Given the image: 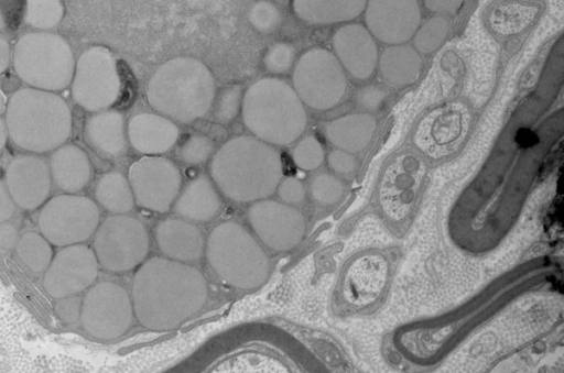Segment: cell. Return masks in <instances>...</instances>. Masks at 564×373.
Here are the masks:
<instances>
[{"label": "cell", "instance_id": "6da1fadb", "mask_svg": "<svg viewBox=\"0 0 564 373\" xmlns=\"http://www.w3.org/2000/svg\"><path fill=\"white\" fill-rule=\"evenodd\" d=\"M205 276L188 263L154 256L137 270L131 288L138 321L153 331H169L195 316L206 304Z\"/></svg>", "mask_w": 564, "mask_h": 373}, {"label": "cell", "instance_id": "7a4b0ae2", "mask_svg": "<svg viewBox=\"0 0 564 373\" xmlns=\"http://www.w3.org/2000/svg\"><path fill=\"white\" fill-rule=\"evenodd\" d=\"M210 175L230 200L253 202L275 191L283 167L280 154L271 144L256 136L240 135L215 153Z\"/></svg>", "mask_w": 564, "mask_h": 373}, {"label": "cell", "instance_id": "3957f363", "mask_svg": "<svg viewBox=\"0 0 564 373\" xmlns=\"http://www.w3.org/2000/svg\"><path fill=\"white\" fill-rule=\"evenodd\" d=\"M6 127L17 146L44 153L57 149L69 139L72 111L54 91L22 88L7 103Z\"/></svg>", "mask_w": 564, "mask_h": 373}, {"label": "cell", "instance_id": "277c9868", "mask_svg": "<svg viewBox=\"0 0 564 373\" xmlns=\"http://www.w3.org/2000/svg\"><path fill=\"white\" fill-rule=\"evenodd\" d=\"M215 79L207 66L193 57H176L151 76L147 98L155 110L182 123L204 117L215 100Z\"/></svg>", "mask_w": 564, "mask_h": 373}, {"label": "cell", "instance_id": "5b68a950", "mask_svg": "<svg viewBox=\"0 0 564 373\" xmlns=\"http://www.w3.org/2000/svg\"><path fill=\"white\" fill-rule=\"evenodd\" d=\"M246 128L271 145H286L299 139L307 117L293 87L282 79L267 77L253 83L241 100Z\"/></svg>", "mask_w": 564, "mask_h": 373}, {"label": "cell", "instance_id": "8992f818", "mask_svg": "<svg viewBox=\"0 0 564 373\" xmlns=\"http://www.w3.org/2000/svg\"><path fill=\"white\" fill-rule=\"evenodd\" d=\"M205 254L212 270L238 289L258 288L270 273L269 257L262 246L235 221L221 222L210 231Z\"/></svg>", "mask_w": 564, "mask_h": 373}, {"label": "cell", "instance_id": "52a82bcc", "mask_svg": "<svg viewBox=\"0 0 564 373\" xmlns=\"http://www.w3.org/2000/svg\"><path fill=\"white\" fill-rule=\"evenodd\" d=\"M75 63L69 44L48 32L22 35L12 51V64L19 78L42 90L57 91L68 87Z\"/></svg>", "mask_w": 564, "mask_h": 373}, {"label": "cell", "instance_id": "ba28073f", "mask_svg": "<svg viewBox=\"0 0 564 373\" xmlns=\"http://www.w3.org/2000/svg\"><path fill=\"white\" fill-rule=\"evenodd\" d=\"M149 234L134 217L118 213L107 217L94 233L93 250L99 265L111 273L139 266L149 252Z\"/></svg>", "mask_w": 564, "mask_h": 373}, {"label": "cell", "instance_id": "9c48e42d", "mask_svg": "<svg viewBox=\"0 0 564 373\" xmlns=\"http://www.w3.org/2000/svg\"><path fill=\"white\" fill-rule=\"evenodd\" d=\"M100 223L98 206L90 198L62 194L46 200L39 213L40 233L54 246L88 240Z\"/></svg>", "mask_w": 564, "mask_h": 373}, {"label": "cell", "instance_id": "30bf717a", "mask_svg": "<svg viewBox=\"0 0 564 373\" xmlns=\"http://www.w3.org/2000/svg\"><path fill=\"white\" fill-rule=\"evenodd\" d=\"M293 89L306 106L326 110L344 97L347 79L337 57L328 50L314 47L306 51L295 64Z\"/></svg>", "mask_w": 564, "mask_h": 373}, {"label": "cell", "instance_id": "8fae6325", "mask_svg": "<svg viewBox=\"0 0 564 373\" xmlns=\"http://www.w3.org/2000/svg\"><path fill=\"white\" fill-rule=\"evenodd\" d=\"M74 101L98 112L111 107L120 94V77L111 52L104 46L86 50L75 63L70 81Z\"/></svg>", "mask_w": 564, "mask_h": 373}, {"label": "cell", "instance_id": "7c38bea8", "mask_svg": "<svg viewBox=\"0 0 564 373\" xmlns=\"http://www.w3.org/2000/svg\"><path fill=\"white\" fill-rule=\"evenodd\" d=\"M134 317L131 296L124 287L101 281L93 284L83 297L80 323L98 340H113L124 334Z\"/></svg>", "mask_w": 564, "mask_h": 373}, {"label": "cell", "instance_id": "4fadbf2b", "mask_svg": "<svg viewBox=\"0 0 564 373\" xmlns=\"http://www.w3.org/2000/svg\"><path fill=\"white\" fill-rule=\"evenodd\" d=\"M128 180L138 206L166 212L180 194L182 176L170 160L147 155L130 166Z\"/></svg>", "mask_w": 564, "mask_h": 373}, {"label": "cell", "instance_id": "5bb4252c", "mask_svg": "<svg viewBox=\"0 0 564 373\" xmlns=\"http://www.w3.org/2000/svg\"><path fill=\"white\" fill-rule=\"evenodd\" d=\"M99 263L84 243L62 246L44 271L43 288L53 298L77 295L89 288L98 276Z\"/></svg>", "mask_w": 564, "mask_h": 373}, {"label": "cell", "instance_id": "9a60e30c", "mask_svg": "<svg viewBox=\"0 0 564 373\" xmlns=\"http://www.w3.org/2000/svg\"><path fill=\"white\" fill-rule=\"evenodd\" d=\"M248 222L269 249L285 252L296 246L305 233L303 215L289 204L261 199L247 210Z\"/></svg>", "mask_w": 564, "mask_h": 373}, {"label": "cell", "instance_id": "2e32d148", "mask_svg": "<svg viewBox=\"0 0 564 373\" xmlns=\"http://www.w3.org/2000/svg\"><path fill=\"white\" fill-rule=\"evenodd\" d=\"M365 21L372 36L387 44H403L421 23L417 0H367Z\"/></svg>", "mask_w": 564, "mask_h": 373}, {"label": "cell", "instance_id": "e0dca14e", "mask_svg": "<svg viewBox=\"0 0 564 373\" xmlns=\"http://www.w3.org/2000/svg\"><path fill=\"white\" fill-rule=\"evenodd\" d=\"M4 184L15 206L34 210L47 200L52 187L48 165L36 155H18L6 168Z\"/></svg>", "mask_w": 564, "mask_h": 373}, {"label": "cell", "instance_id": "ac0fdd59", "mask_svg": "<svg viewBox=\"0 0 564 373\" xmlns=\"http://www.w3.org/2000/svg\"><path fill=\"white\" fill-rule=\"evenodd\" d=\"M333 47L340 65L352 77L366 79L375 72L378 48L367 28L357 23L339 28L333 36Z\"/></svg>", "mask_w": 564, "mask_h": 373}, {"label": "cell", "instance_id": "d6986e66", "mask_svg": "<svg viewBox=\"0 0 564 373\" xmlns=\"http://www.w3.org/2000/svg\"><path fill=\"white\" fill-rule=\"evenodd\" d=\"M178 128L170 119L141 112L130 118L127 138L131 146L145 155H160L167 152L178 139Z\"/></svg>", "mask_w": 564, "mask_h": 373}, {"label": "cell", "instance_id": "ffe728a7", "mask_svg": "<svg viewBox=\"0 0 564 373\" xmlns=\"http://www.w3.org/2000/svg\"><path fill=\"white\" fill-rule=\"evenodd\" d=\"M154 235L159 249L169 259L189 263L203 255L204 237L191 221L182 218L163 219L156 224Z\"/></svg>", "mask_w": 564, "mask_h": 373}, {"label": "cell", "instance_id": "44dd1931", "mask_svg": "<svg viewBox=\"0 0 564 373\" xmlns=\"http://www.w3.org/2000/svg\"><path fill=\"white\" fill-rule=\"evenodd\" d=\"M84 136L88 145L106 157H118L128 147L124 117L116 110H101L85 123Z\"/></svg>", "mask_w": 564, "mask_h": 373}, {"label": "cell", "instance_id": "7402d4cb", "mask_svg": "<svg viewBox=\"0 0 564 373\" xmlns=\"http://www.w3.org/2000/svg\"><path fill=\"white\" fill-rule=\"evenodd\" d=\"M48 168L53 184L67 194L84 189L91 177L89 157L75 144H63L55 149L50 157Z\"/></svg>", "mask_w": 564, "mask_h": 373}, {"label": "cell", "instance_id": "603a6c76", "mask_svg": "<svg viewBox=\"0 0 564 373\" xmlns=\"http://www.w3.org/2000/svg\"><path fill=\"white\" fill-rule=\"evenodd\" d=\"M220 207L221 200L213 182L203 174L191 179L173 204L174 212L191 222L210 221Z\"/></svg>", "mask_w": 564, "mask_h": 373}, {"label": "cell", "instance_id": "cb8c5ba5", "mask_svg": "<svg viewBox=\"0 0 564 373\" xmlns=\"http://www.w3.org/2000/svg\"><path fill=\"white\" fill-rule=\"evenodd\" d=\"M367 0H292L295 14L311 24L346 22L365 10Z\"/></svg>", "mask_w": 564, "mask_h": 373}, {"label": "cell", "instance_id": "d4e9b609", "mask_svg": "<svg viewBox=\"0 0 564 373\" xmlns=\"http://www.w3.org/2000/svg\"><path fill=\"white\" fill-rule=\"evenodd\" d=\"M375 129L376 121L370 114L356 113L330 121L325 127V133L335 146L357 152L368 144Z\"/></svg>", "mask_w": 564, "mask_h": 373}, {"label": "cell", "instance_id": "484cf974", "mask_svg": "<svg viewBox=\"0 0 564 373\" xmlns=\"http://www.w3.org/2000/svg\"><path fill=\"white\" fill-rule=\"evenodd\" d=\"M380 73L393 85H409L416 80L422 68L419 52L411 45L387 47L379 59Z\"/></svg>", "mask_w": 564, "mask_h": 373}, {"label": "cell", "instance_id": "4316f807", "mask_svg": "<svg viewBox=\"0 0 564 373\" xmlns=\"http://www.w3.org/2000/svg\"><path fill=\"white\" fill-rule=\"evenodd\" d=\"M95 197L104 209L113 215L126 213L134 206L129 180L119 172H107L98 178Z\"/></svg>", "mask_w": 564, "mask_h": 373}, {"label": "cell", "instance_id": "83f0119b", "mask_svg": "<svg viewBox=\"0 0 564 373\" xmlns=\"http://www.w3.org/2000/svg\"><path fill=\"white\" fill-rule=\"evenodd\" d=\"M21 262L34 273L44 272L53 259L52 244L41 233H23L15 245Z\"/></svg>", "mask_w": 564, "mask_h": 373}, {"label": "cell", "instance_id": "f1b7e54d", "mask_svg": "<svg viewBox=\"0 0 564 373\" xmlns=\"http://www.w3.org/2000/svg\"><path fill=\"white\" fill-rule=\"evenodd\" d=\"M62 0H26L24 21L32 28L48 30L63 19Z\"/></svg>", "mask_w": 564, "mask_h": 373}, {"label": "cell", "instance_id": "f546056e", "mask_svg": "<svg viewBox=\"0 0 564 373\" xmlns=\"http://www.w3.org/2000/svg\"><path fill=\"white\" fill-rule=\"evenodd\" d=\"M449 31V21L443 15L429 19L414 33V48L423 54L435 51L445 40Z\"/></svg>", "mask_w": 564, "mask_h": 373}, {"label": "cell", "instance_id": "4dcf8cb0", "mask_svg": "<svg viewBox=\"0 0 564 373\" xmlns=\"http://www.w3.org/2000/svg\"><path fill=\"white\" fill-rule=\"evenodd\" d=\"M213 152L214 142L209 138L193 134L180 146L178 157L185 164L197 165L206 162Z\"/></svg>", "mask_w": 564, "mask_h": 373}, {"label": "cell", "instance_id": "1f68e13d", "mask_svg": "<svg viewBox=\"0 0 564 373\" xmlns=\"http://www.w3.org/2000/svg\"><path fill=\"white\" fill-rule=\"evenodd\" d=\"M294 164L304 171L317 168L324 161V151L317 139L306 136L302 139L293 150Z\"/></svg>", "mask_w": 564, "mask_h": 373}, {"label": "cell", "instance_id": "d6a6232c", "mask_svg": "<svg viewBox=\"0 0 564 373\" xmlns=\"http://www.w3.org/2000/svg\"><path fill=\"white\" fill-rule=\"evenodd\" d=\"M241 87L239 85H231L221 89L216 98L215 119L221 123L232 121L241 108Z\"/></svg>", "mask_w": 564, "mask_h": 373}, {"label": "cell", "instance_id": "836d02e7", "mask_svg": "<svg viewBox=\"0 0 564 373\" xmlns=\"http://www.w3.org/2000/svg\"><path fill=\"white\" fill-rule=\"evenodd\" d=\"M341 193V183L329 174H319L315 176L310 184L312 198L322 205H329L337 201Z\"/></svg>", "mask_w": 564, "mask_h": 373}, {"label": "cell", "instance_id": "e575fe53", "mask_svg": "<svg viewBox=\"0 0 564 373\" xmlns=\"http://www.w3.org/2000/svg\"><path fill=\"white\" fill-rule=\"evenodd\" d=\"M252 26L263 33L273 31L281 21L279 9L269 1H258L249 10Z\"/></svg>", "mask_w": 564, "mask_h": 373}, {"label": "cell", "instance_id": "d590c367", "mask_svg": "<svg viewBox=\"0 0 564 373\" xmlns=\"http://www.w3.org/2000/svg\"><path fill=\"white\" fill-rule=\"evenodd\" d=\"M295 59V50L286 43H278L271 46L264 55L263 64L272 74L286 73Z\"/></svg>", "mask_w": 564, "mask_h": 373}, {"label": "cell", "instance_id": "8d00e7d4", "mask_svg": "<svg viewBox=\"0 0 564 373\" xmlns=\"http://www.w3.org/2000/svg\"><path fill=\"white\" fill-rule=\"evenodd\" d=\"M83 298L77 295L58 298L54 311L66 325H74L80 319Z\"/></svg>", "mask_w": 564, "mask_h": 373}, {"label": "cell", "instance_id": "74e56055", "mask_svg": "<svg viewBox=\"0 0 564 373\" xmlns=\"http://www.w3.org/2000/svg\"><path fill=\"white\" fill-rule=\"evenodd\" d=\"M278 195L285 204L301 202L305 196L303 184L295 177H286L278 185Z\"/></svg>", "mask_w": 564, "mask_h": 373}, {"label": "cell", "instance_id": "f35d334b", "mask_svg": "<svg viewBox=\"0 0 564 373\" xmlns=\"http://www.w3.org/2000/svg\"><path fill=\"white\" fill-rule=\"evenodd\" d=\"M386 96L379 87L366 86L357 94V105L365 110L375 111L383 105Z\"/></svg>", "mask_w": 564, "mask_h": 373}, {"label": "cell", "instance_id": "ab89813d", "mask_svg": "<svg viewBox=\"0 0 564 373\" xmlns=\"http://www.w3.org/2000/svg\"><path fill=\"white\" fill-rule=\"evenodd\" d=\"M328 164L338 173H349L355 167V160L344 151H333L328 155Z\"/></svg>", "mask_w": 564, "mask_h": 373}, {"label": "cell", "instance_id": "60d3db41", "mask_svg": "<svg viewBox=\"0 0 564 373\" xmlns=\"http://www.w3.org/2000/svg\"><path fill=\"white\" fill-rule=\"evenodd\" d=\"M17 227L11 222H0V248L11 250L15 248L19 240Z\"/></svg>", "mask_w": 564, "mask_h": 373}, {"label": "cell", "instance_id": "b9f144b4", "mask_svg": "<svg viewBox=\"0 0 564 373\" xmlns=\"http://www.w3.org/2000/svg\"><path fill=\"white\" fill-rule=\"evenodd\" d=\"M15 210V204L13 202L7 186L0 180V222L9 220Z\"/></svg>", "mask_w": 564, "mask_h": 373}, {"label": "cell", "instance_id": "7bdbcfd3", "mask_svg": "<svg viewBox=\"0 0 564 373\" xmlns=\"http://www.w3.org/2000/svg\"><path fill=\"white\" fill-rule=\"evenodd\" d=\"M464 0H424L426 8L438 13H455Z\"/></svg>", "mask_w": 564, "mask_h": 373}, {"label": "cell", "instance_id": "ee69618b", "mask_svg": "<svg viewBox=\"0 0 564 373\" xmlns=\"http://www.w3.org/2000/svg\"><path fill=\"white\" fill-rule=\"evenodd\" d=\"M12 61V51L9 42L0 36V74H3Z\"/></svg>", "mask_w": 564, "mask_h": 373}, {"label": "cell", "instance_id": "f6af8a7d", "mask_svg": "<svg viewBox=\"0 0 564 373\" xmlns=\"http://www.w3.org/2000/svg\"><path fill=\"white\" fill-rule=\"evenodd\" d=\"M8 139L6 122L0 119V150L4 146Z\"/></svg>", "mask_w": 564, "mask_h": 373}, {"label": "cell", "instance_id": "bcb514c9", "mask_svg": "<svg viewBox=\"0 0 564 373\" xmlns=\"http://www.w3.org/2000/svg\"><path fill=\"white\" fill-rule=\"evenodd\" d=\"M519 136H520L519 142L521 144L529 145V144H531L533 142V135L531 133H529V132H525V133L520 132Z\"/></svg>", "mask_w": 564, "mask_h": 373}, {"label": "cell", "instance_id": "7dc6e473", "mask_svg": "<svg viewBox=\"0 0 564 373\" xmlns=\"http://www.w3.org/2000/svg\"><path fill=\"white\" fill-rule=\"evenodd\" d=\"M7 103L8 102H7L6 95L3 94L2 89L0 88V114L6 111Z\"/></svg>", "mask_w": 564, "mask_h": 373}, {"label": "cell", "instance_id": "c3c4849f", "mask_svg": "<svg viewBox=\"0 0 564 373\" xmlns=\"http://www.w3.org/2000/svg\"><path fill=\"white\" fill-rule=\"evenodd\" d=\"M4 17H3V13H2V10L0 8V31L4 28Z\"/></svg>", "mask_w": 564, "mask_h": 373}]
</instances>
